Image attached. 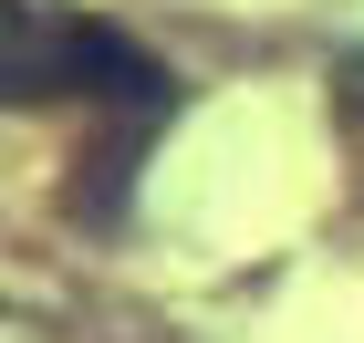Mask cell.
Wrapping results in <instances>:
<instances>
[{"instance_id": "cell-1", "label": "cell", "mask_w": 364, "mask_h": 343, "mask_svg": "<svg viewBox=\"0 0 364 343\" xmlns=\"http://www.w3.org/2000/svg\"><path fill=\"white\" fill-rule=\"evenodd\" d=\"M333 104H343V114L364 125V62H343V73H333Z\"/></svg>"}]
</instances>
